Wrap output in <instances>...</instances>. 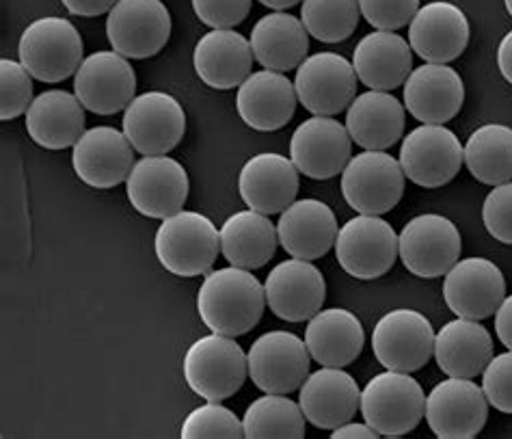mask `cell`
Instances as JSON below:
<instances>
[{
  "label": "cell",
  "mask_w": 512,
  "mask_h": 439,
  "mask_svg": "<svg viewBox=\"0 0 512 439\" xmlns=\"http://www.w3.org/2000/svg\"><path fill=\"white\" fill-rule=\"evenodd\" d=\"M266 308L264 284L247 269L227 266L210 271L197 292V312L214 334L245 336L260 323Z\"/></svg>",
  "instance_id": "obj_1"
},
{
  "label": "cell",
  "mask_w": 512,
  "mask_h": 439,
  "mask_svg": "<svg viewBox=\"0 0 512 439\" xmlns=\"http://www.w3.org/2000/svg\"><path fill=\"white\" fill-rule=\"evenodd\" d=\"M156 258L178 277H199L212 271L221 251L217 225L206 215L180 210L163 219L154 238Z\"/></svg>",
  "instance_id": "obj_2"
},
{
  "label": "cell",
  "mask_w": 512,
  "mask_h": 439,
  "mask_svg": "<svg viewBox=\"0 0 512 439\" xmlns=\"http://www.w3.org/2000/svg\"><path fill=\"white\" fill-rule=\"evenodd\" d=\"M20 63L42 83H61L85 61V44L76 26L59 16L31 22L20 35Z\"/></svg>",
  "instance_id": "obj_3"
},
{
  "label": "cell",
  "mask_w": 512,
  "mask_h": 439,
  "mask_svg": "<svg viewBox=\"0 0 512 439\" xmlns=\"http://www.w3.org/2000/svg\"><path fill=\"white\" fill-rule=\"evenodd\" d=\"M184 379L204 401L221 403L247 381L249 364L236 338L212 334L195 340L184 353Z\"/></svg>",
  "instance_id": "obj_4"
},
{
  "label": "cell",
  "mask_w": 512,
  "mask_h": 439,
  "mask_svg": "<svg viewBox=\"0 0 512 439\" xmlns=\"http://www.w3.org/2000/svg\"><path fill=\"white\" fill-rule=\"evenodd\" d=\"M361 416L383 437H404L426 414V396L411 372L385 370L361 390Z\"/></svg>",
  "instance_id": "obj_5"
},
{
  "label": "cell",
  "mask_w": 512,
  "mask_h": 439,
  "mask_svg": "<svg viewBox=\"0 0 512 439\" xmlns=\"http://www.w3.org/2000/svg\"><path fill=\"white\" fill-rule=\"evenodd\" d=\"M404 171L400 161L385 150H366L348 161L342 171V195L359 215L394 210L404 193Z\"/></svg>",
  "instance_id": "obj_6"
},
{
  "label": "cell",
  "mask_w": 512,
  "mask_h": 439,
  "mask_svg": "<svg viewBox=\"0 0 512 439\" xmlns=\"http://www.w3.org/2000/svg\"><path fill=\"white\" fill-rule=\"evenodd\" d=\"M335 258L355 279L383 277L398 258V234L392 225L376 215L348 219L335 238Z\"/></svg>",
  "instance_id": "obj_7"
},
{
  "label": "cell",
  "mask_w": 512,
  "mask_h": 439,
  "mask_svg": "<svg viewBox=\"0 0 512 439\" xmlns=\"http://www.w3.org/2000/svg\"><path fill=\"white\" fill-rule=\"evenodd\" d=\"M398 161L413 184L439 189L458 176L465 163V150L450 128L424 124L404 137Z\"/></svg>",
  "instance_id": "obj_8"
},
{
  "label": "cell",
  "mask_w": 512,
  "mask_h": 439,
  "mask_svg": "<svg viewBox=\"0 0 512 439\" xmlns=\"http://www.w3.org/2000/svg\"><path fill=\"white\" fill-rule=\"evenodd\" d=\"M461 249V232L441 215H417L398 234V256L415 277H443L461 258Z\"/></svg>",
  "instance_id": "obj_9"
},
{
  "label": "cell",
  "mask_w": 512,
  "mask_h": 439,
  "mask_svg": "<svg viewBox=\"0 0 512 439\" xmlns=\"http://www.w3.org/2000/svg\"><path fill=\"white\" fill-rule=\"evenodd\" d=\"M106 37L126 59H150L171 37V13L163 0H117L106 16Z\"/></svg>",
  "instance_id": "obj_10"
},
{
  "label": "cell",
  "mask_w": 512,
  "mask_h": 439,
  "mask_svg": "<svg viewBox=\"0 0 512 439\" xmlns=\"http://www.w3.org/2000/svg\"><path fill=\"white\" fill-rule=\"evenodd\" d=\"M437 331L428 318L409 308L387 312L372 331V351L387 370L415 372L435 355Z\"/></svg>",
  "instance_id": "obj_11"
},
{
  "label": "cell",
  "mask_w": 512,
  "mask_h": 439,
  "mask_svg": "<svg viewBox=\"0 0 512 439\" xmlns=\"http://www.w3.org/2000/svg\"><path fill=\"white\" fill-rule=\"evenodd\" d=\"M121 126L139 154L160 156L178 148L186 132V113L169 93L147 91L128 104Z\"/></svg>",
  "instance_id": "obj_12"
},
{
  "label": "cell",
  "mask_w": 512,
  "mask_h": 439,
  "mask_svg": "<svg viewBox=\"0 0 512 439\" xmlns=\"http://www.w3.org/2000/svg\"><path fill=\"white\" fill-rule=\"evenodd\" d=\"M188 189L191 182L186 169L167 154L139 158L126 180L132 208L143 217L160 221L184 208Z\"/></svg>",
  "instance_id": "obj_13"
},
{
  "label": "cell",
  "mask_w": 512,
  "mask_h": 439,
  "mask_svg": "<svg viewBox=\"0 0 512 439\" xmlns=\"http://www.w3.org/2000/svg\"><path fill=\"white\" fill-rule=\"evenodd\" d=\"M307 344L290 331H268L247 353L249 377L266 394H292L309 377Z\"/></svg>",
  "instance_id": "obj_14"
},
{
  "label": "cell",
  "mask_w": 512,
  "mask_h": 439,
  "mask_svg": "<svg viewBox=\"0 0 512 439\" xmlns=\"http://www.w3.org/2000/svg\"><path fill=\"white\" fill-rule=\"evenodd\" d=\"M426 422L439 439L476 437L489 418V401L482 385L448 377L426 396Z\"/></svg>",
  "instance_id": "obj_15"
},
{
  "label": "cell",
  "mask_w": 512,
  "mask_h": 439,
  "mask_svg": "<svg viewBox=\"0 0 512 439\" xmlns=\"http://www.w3.org/2000/svg\"><path fill=\"white\" fill-rule=\"evenodd\" d=\"M294 89L309 113L333 117L346 111L355 100L357 72L342 55L318 52L296 68Z\"/></svg>",
  "instance_id": "obj_16"
},
{
  "label": "cell",
  "mask_w": 512,
  "mask_h": 439,
  "mask_svg": "<svg viewBox=\"0 0 512 439\" xmlns=\"http://www.w3.org/2000/svg\"><path fill=\"white\" fill-rule=\"evenodd\" d=\"M137 91V74L130 61L115 50H100L85 57L74 74V93L87 111L115 115L126 111Z\"/></svg>",
  "instance_id": "obj_17"
},
{
  "label": "cell",
  "mask_w": 512,
  "mask_h": 439,
  "mask_svg": "<svg viewBox=\"0 0 512 439\" xmlns=\"http://www.w3.org/2000/svg\"><path fill=\"white\" fill-rule=\"evenodd\" d=\"M353 139L344 124L333 117L314 115L294 130L290 139V158L299 174L312 180H331L348 165Z\"/></svg>",
  "instance_id": "obj_18"
},
{
  "label": "cell",
  "mask_w": 512,
  "mask_h": 439,
  "mask_svg": "<svg viewBox=\"0 0 512 439\" xmlns=\"http://www.w3.org/2000/svg\"><path fill=\"white\" fill-rule=\"evenodd\" d=\"M266 305L288 323H305L322 310L327 282L312 260L292 258L279 262L264 282Z\"/></svg>",
  "instance_id": "obj_19"
},
{
  "label": "cell",
  "mask_w": 512,
  "mask_h": 439,
  "mask_svg": "<svg viewBox=\"0 0 512 439\" xmlns=\"http://www.w3.org/2000/svg\"><path fill=\"white\" fill-rule=\"evenodd\" d=\"M504 297V273L487 258H465L456 262L443 279V299L458 318L484 321L497 312Z\"/></svg>",
  "instance_id": "obj_20"
},
{
  "label": "cell",
  "mask_w": 512,
  "mask_h": 439,
  "mask_svg": "<svg viewBox=\"0 0 512 439\" xmlns=\"http://www.w3.org/2000/svg\"><path fill=\"white\" fill-rule=\"evenodd\" d=\"M72 165L76 176L93 189H113L128 180L134 167V148L124 130L96 126L76 141Z\"/></svg>",
  "instance_id": "obj_21"
},
{
  "label": "cell",
  "mask_w": 512,
  "mask_h": 439,
  "mask_svg": "<svg viewBox=\"0 0 512 439\" xmlns=\"http://www.w3.org/2000/svg\"><path fill=\"white\" fill-rule=\"evenodd\" d=\"M404 109L422 124H446L465 102L463 78L448 63H424L404 81Z\"/></svg>",
  "instance_id": "obj_22"
},
{
  "label": "cell",
  "mask_w": 512,
  "mask_h": 439,
  "mask_svg": "<svg viewBox=\"0 0 512 439\" xmlns=\"http://www.w3.org/2000/svg\"><path fill=\"white\" fill-rule=\"evenodd\" d=\"M409 44L426 63H450L469 44V22L461 7L435 0L417 9L409 24Z\"/></svg>",
  "instance_id": "obj_23"
},
{
  "label": "cell",
  "mask_w": 512,
  "mask_h": 439,
  "mask_svg": "<svg viewBox=\"0 0 512 439\" xmlns=\"http://www.w3.org/2000/svg\"><path fill=\"white\" fill-rule=\"evenodd\" d=\"M238 191L242 202L262 215H281L299 193V169L275 152H262L251 156L242 165L238 178Z\"/></svg>",
  "instance_id": "obj_24"
},
{
  "label": "cell",
  "mask_w": 512,
  "mask_h": 439,
  "mask_svg": "<svg viewBox=\"0 0 512 439\" xmlns=\"http://www.w3.org/2000/svg\"><path fill=\"white\" fill-rule=\"evenodd\" d=\"M299 405L316 429L333 431L355 418L361 407V390L346 370L322 366L303 381Z\"/></svg>",
  "instance_id": "obj_25"
},
{
  "label": "cell",
  "mask_w": 512,
  "mask_h": 439,
  "mask_svg": "<svg viewBox=\"0 0 512 439\" xmlns=\"http://www.w3.org/2000/svg\"><path fill=\"white\" fill-rule=\"evenodd\" d=\"M338 219L320 199L292 202L277 221L279 245L286 254L299 260H318L327 256L338 238Z\"/></svg>",
  "instance_id": "obj_26"
},
{
  "label": "cell",
  "mask_w": 512,
  "mask_h": 439,
  "mask_svg": "<svg viewBox=\"0 0 512 439\" xmlns=\"http://www.w3.org/2000/svg\"><path fill=\"white\" fill-rule=\"evenodd\" d=\"M251 42L234 29H212L193 50L195 72L212 89H236L251 76Z\"/></svg>",
  "instance_id": "obj_27"
},
{
  "label": "cell",
  "mask_w": 512,
  "mask_h": 439,
  "mask_svg": "<svg viewBox=\"0 0 512 439\" xmlns=\"http://www.w3.org/2000/svg\"><path fill=\"white\" fill-rule=\"evenodd\" d=\"M296 89L288 76L273 70L253 72L236 93V111L242 122L260 132L284 128L296 111Z\"/></svg>",
  "instance_id": "obj_28"
},
{
  "label": "cell",
  "mask_w": 512,
  "mask_h": 439,
  "mask_svg": "<svg viewBox=\"0 0 512 439\" xmlns=\"http://www.w3.org/2000/svg\"><path fill=\"white\" fill-rule=\"evenodd\" d=\"M24 115L26 132L39 148H74L85 135V106L70 91L50 89L39 93Z\"/></svg>",
  "instance_id": "obj_29"
},
{
  "label": "cell",
  "mask_w": 512,
  "mask_h": 439,
  "mask_svg": "<svg viewBox=\"0 0 512 439\" xmlns=\"http://www.w3.org/2000/svg\"><path fill=\"white\" fill-rule=\"evenodd\" d=\"M353 68L359 81L372 91H394L407 81L413 68V50L396 31H374L355 48Z\"/></svg>",
  "instance_id": "obj_30"
},
{
  "label": "cell",
  "mask_w": 512,
  "mask_h": 439,
  "mask_svg": "<svg viewBox=\"0 0 512 439\" xmlns=\"http://www.w3.org/2000/svg\"><path fill=\"white\" fill-rule=\"evenodd\" d=\"M305 344L314 362L329 368L353 364L366 344V331L350 310L329 308L309 318Z\"/></svg>",
  "instance_id": "obj_31"
},
{
  "label": "cell",
  "mask_w": 512,
  "mask_h": 439,
  "mask_svg": "<svg viewBox=\"0 0 512 439\" xmlns=\"http://www.w3.org/2000/svg\"><path fill=\"white\" fill-rule=\"evenodd\" d=\"M404 106L389 91H366L346 109V130L363 150H387L402 139Z\"/></svg>",
  "instance_id": "obj_32"
},
{
  "label": "cell",
  "mask_w": 512,
  "mask_h": 439,
  "mask_svg": "<svg viewBox=\"0 0 512 439\" xmlns=\"http://www.w3.org/2000/svg\"><path fill=\"white\" fill-rule=\"evenodd\" d=\"M435 359L443 375L474 379L493 359V338L480 321L456 318L437 331Z\"/></svg>",
  "instance_id": "obj_33"
},
{
  "label": "cell",
  "mask_w": 512,
  "mask_h": 439,
  "mask_svg": "<svg viewBox=\"0 0 512 439\" xmlns=\"http://www.w3.org/2000/svg\"><path fill=\"white\" fill-rule=\"evenodd\" d=\"M253 57L264 70L290 72L307 59L309 33L305 24L286 11H273L251 29Z\"/></svg>",
  "instance_id": "obj_34"
},
{
  "label": "cell",
  "mask_w": 512,
  "mask_h": 439,
  "mask_svg": "<svg viewBox=\"0 0 512 439\" xmlns=\"http://www.w3.org/2000/svg\"><path fill=\"white\" fill-rule=\"evenodd\" d=\"M221 254L238 269H262L275 256L279 236L277 225L258 210H240L229 217L219 232Z\"/></svg>",
  "instance_id": "obj_35"
},
{
  "label": "cell",
  "mask_w": 512,
  "mask_h": 439,
  "mask_svg": "<svg viewBox=\"0 0 512 439\" xmlns=\"http://www.w3.org/2000/svg\"><path fill=\"white\" fill-rule=\"evenodd\" d=\"M465 165L478 182L497 186L512 180V128L484 124L465 143Z\"/></svg>",
  "instance_id": "obj_36"
},
{
  "label": "cell",
  "mask_w": 512,
  "mask_h": 439,
  "mask_svg": "<svg viewBox=\"0 0 512 439\" xmlns=\"http://www.w3.org/2000/svg\"><path fill=\"white\" fill-rule=\"evenodd\" d=\"M305 420L301 405L290 401L286 394H266L247 407L245 416H242V427H245V437L249 439H303Z\"/></svg>",
  "instance_id": "obj_37"
},
{
  "label": "cell",
  "mask_w": 512,
  "mask_h": 439,
  "mask_svg": "<svg viewBox=\"0 0 512 439\" xmlns=\"http://www.w3.org/2000/svg\"><path fill=\"white\" fill-rule=\"evenodd\" d=\"M359 0H303L301 22L322 44H340L357 31Z\"/></svg>",
  "instance_id": "obj_38"
},
{
  "label": "cell",
  "mask_w": 512,
  "mask_h": 439,
  "mask_svg": "<svg viewBox=\"0 0 512 439\" xmlns=\"http://www.w3.org/2000/svg\"><path fill=\"white\" fill-rule=\"evenodd\" d=\"M182 439H208V437H221V439H240L245 437V427L242 420L219 403L208 401L193 409L182 422L180 429Z\"/></svg>",
  "instance_id": "obj_39"
},
{
  "label": "cell",
  "mask_w": 512,
  "mask_h": 439,
  "mask_svg": "<svg viewBox=\"0 0 512 439\" xmlns=\"http://www.w3.org/2000/svg\"><path fill=\"white\" fill-rule=\"evenodd\" d=\"M31 72L20 61H0V119L9 122L29 111L33 98Z\"/></svg>",
  "instance_id": "obj_40"
},
{
  "label": "cell",
  "mask_w": 512,
  "mask_h": 439,
  "mask_svg": "<svg viewBox=\"0 0 512 439\" xmlns=\"http://www.w3.org/2000/svg\"><path fill=\"white\" fill-rule=\"evenodd\" d=\"M359 9L376 31H398L411 24L420 0H359Z\"/></svg>",
  "instance_id": "obj_41"
},
{
  "label": "cell",
  "mask_w": 512,
  "mask_h": 439,
  "mask_svg": "<svg viewBox=\"0 0 512 439\" xmlns=\"http://www.w3.org/2000/svg\"><path fill=\"white\" fill-rule=\"evenodd\" d=\"M482 221L495 241L512 245V182L493 186L482 204Z\"/></svg>",
  "instance_id": "obj_42"
},
{
  "label": "cell",
  "mask_w": 512,
  "mask_h": 439,
  "mask_svg": "<svg viewBox=\"0 0 512 439\" xmlns=\"http://www.w3.org/2000/svg\"><path fill=\"white\" fill-rule=\"evenodd\" d=\"M482 390L489 405L512 414V351L495 355L482 372Z\"/></svg>",
  "instance_id": "obj_43"
},
{
  "label": "cell",
  "mask_w": 512,
  "mask_h": 439,
  "mask_svg": "<svg viewBox=\"0 0 512 439\" xmlns=\"http://www.w3.org/2000/svg\"><path fill=\"white\" fill-rule=\"evenodd\" d=\"M193 11L210 29H234L247 20L251 0H193Z\"/></svg>",
  "instance_id": "obj_44"
},
{
  "label": "cell",
  "mask_w": 512,
  "mask_h": 439,
  "mask_svg": "<svg viewBox=\"0 0 512 439\" xmlns=\"http://www.w3.org/2000/svg\"><path fill=\"white\" fill-rule=\"evenodd\" d=\"M65 9L74 13V16L83 18H98L102 13H109L117 0H61Z\"/></svg>",
  "instance_id": "obj_45"
},
{
  "label": "cell",
  "mask_w": 512,
  "mask_h": 439,
  "mask_svg": "<svg viewBox=\"0 0 512 439\" xmlns=\"http://www.w3.org/2000/svg\"><path fill=\"white\" fill-rule=\"evenodd\" d=\"M495 334L508 351H512V295L504 297L502 305L495 312Z\"/></svg>",
  "instance_id": "obj_46"
},
{
  "label": "cell",
  "mask_w": 512,
  "mask_h": 439,
  "mask_svg": "<svg viewBox=\"0 0 512 439\" xmlns=\"http://www.w3.org/2000/svg\"><path fill=\"white\" fill-rule=\"evenodd\" d=\"M333 439H376L381 437L379 431H374L370 424H357V422H346V424H340L338 429H333Z\"/></svg>",
  "instance_id": "obj_47"
},
{
  "label": "cell",
  "mask_w": 512,
  "mask_h": 439,
  "mask_svg": "<svg viewBox=\"0 0 512 439\" xmlns=\"http://www.w3.org/2000/svg\"><path fill=\"white\" fill-rule=\"evenodd\" d=\"M497 68H500L502 76L512 85V31L506 33L497 48Z\"/></svg>",
  "instance_id": "obj_48"
},
{
  "label": "cell",
  "mask_w": 512,
  "mask_h": 439,
  "mask_svg": "<svg viewBox=\"0 0 512 439\" xmlns=\"http://www.w3.org/2000/svg\"><path fill=\"white\" fill-rule=\"evenodd\" d=\"M260 3L268 9H275V11H284V9H290L294 5L303 3V0H260Z\"/></svg>",
  "instance_id": "obj_49"
},
{
  "label": "cell",
  "mask_w": 512,
  "mask_h": 439,
  "mask_svg": "<svg viewBox=\"0 0 512 439\" xmlns=\"http://www.w3.org/2000/svg\"><path fill=\"white\" fill-rule=\"evenodd\" d=\"M504 5H506V11L510 13V18H512V0H504Z\"/></svg>",
  "instance_id": "obj_50"
}]
</instances>
